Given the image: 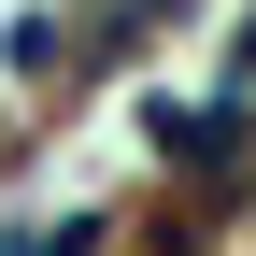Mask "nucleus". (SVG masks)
I'll use <instances>...</instances> for the list:
<instances>
[{"instance_id": "obj_1", "label": "nucleus", "mask_w": 256, "mask_h": 256, "mask_svg": "<svg viewBox=\"0 0 256 256\" xmlns=\"http://www.w3.org/2000/svg\"><path fill=\"white\" fill-rule=\"evenodd\" d=\"M0 256H100V214H57V228H14Z\"/></svg>"}, {"instance_id": "obj_2", "label": "nucleus", "mask_w": 256, "mask_h": 256, "mask_svg": "<svg viewBox=\"0 0 256 256\" xmlns=\"http://www.w3.org/2000/svg\"><path fill=\"white\" fill-rule=\"evenodd\" d=\"M228 86H256V28H242V57H228Z\"/></svg>"}]
</instances>
